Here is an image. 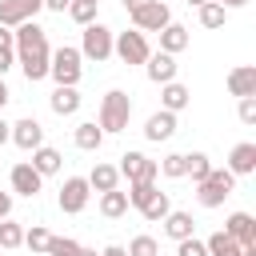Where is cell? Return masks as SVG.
Instances as JSON below:
<instances>
[{"label":"cell","instance_id":"1","mask_svg":"<svg viewBox=\"0 0 256 256\" xmlns=\"http://www.w3.org/2000/svg\"><path fill=\"white\" fill-rule=\"evenodd\" d=\"M12 40H16V64H20L24 80H28V84L44 80V76H48V64H52L48 32H44L36 20H24L20 28H12Z\"/></svg>","mask_w":256,"mask_h":256},{"label":"cell","instance_id":"5","mask_svg":"<svg viewBox=\"0 0 256 256\" xmlns=\"http://www.w3.org/2000/svg\"><path fill=\"white\" fill-rule=\"evenodd\" d=\"M112 36H116V32H112L108 24H100V20L88 24L84 36H80V56H88V60H96V64L108 60V56H112Z\"/></svg>","mask_w":256,"mask_h":256},{"label":"cell","instance_id":"9","mask_svg":"<svg viewBox=\"0 0 256 256\" xmlns=\"http://www.w3.org/2000/svg\"><path fill=\"white\" fill-rule=\"evenodd\" d=\"M164 24H172V12L164 0H148L140 12H132V28L136 32H160Z\"/></svg>","mask_w":256,"mask_h":256},{"label":"cell","instance_id":"12","mask_svg":"<svg viewBox=\"0 0 256 256\" xmlns=\"http://www.w3.org/2000/svg\"><path fill=\"white\" fill-rule=\"evenodd\" d=\"M12 144L24 148V152H36V148L44 144V128H40V120H32V116L16 120V124H12Z\"/></svg>","mask_w":256,"mask_h":256},{"label":"cell","instance_id":"20","mask_svg":"<svg viewBox=\"0 0 256 256\" xmlns=\"http://www.w3.org/2000/svg\"><path fill=\"white\" fill-rule=\"evenodd\" d=\"M188 48V28L184 24H164L160 28V52H168V56H176V52H184Z\"/></svg>","mask_w":256,"mask_h":256},{"label":"cell","instance_id":"36","mask_svg":"<svg viewBox=\"0 0 256 256\" xmlns=\"http://www.w3.org/2000/svg\"><path fill=\"white\" fill-rule=\"evenodd\" d=\"M124 252H128V256H160V244H156L152 236H136Z\"/></svg>","mask_w":256,"mask_h":256},{"label":"cell","instance_id":"15","mask_svg":"<svg viewBox=\"0 0 256 256\" xmlns=\"http://www.w3.org/2000/svg\"><path fill=\"white\" fill-rule=\"evenodd\" d=\"M176 136V116L172 112H152L148 120H144V140H152V144H160V140H172Z\"/></svg>","mask_w":256,"mask_h":256},{"label":"cell","instance_id":"42","mask_svg":"<svg viewBox=\"0 0 256 256\" xmlns=\"http://www.w3.org/2000/svg\"><path fill=\"white\" fill-rule=\"evenodd\" d=\"M8 140H12V124H8V120H4V116H0V148H4V144H8Z\"/></svg>","mask_w":256,"mask_h":256},{"label":"cell","instance_id":"18","mask_svg":"<svg viewBox=\"0 0 256 256\" xmlns=\"http://www.w3.org/2000/svg\"><path fill=\"white\" fill-rule=\"evenodd\" d=\"M160 224H164V236H172L176 244L188 240V236H196V220H192V212H168Z\"/></svg>","mask_w":256,"mask_h":256},{"label":"cell","instance_id":"49","mask_svg":"<svg viewBox=\"0 0 256 256\" xmlns=\"http://www.w3.org/2000/svg\"><path fill=\"white\" fill-rule=\"evenodd\" d=\"M92 4H100V0H92Z\"/></svg>","mask_w":256,"mask_h":256},{"label":"cell","instance_id":"35","mask_svg":"<svg viewBox=\"0 0 256 256\" xmlns=\"http://www.w3.org/2000/svg\"><path fill=\"white\" fill-rule=\"evenodd\" d=\"M156 168H160L168 180H180V176H184V152H168L164 160H156Z\"/></svg>","mask_w":256,"mask_h":256},{"label":"cell","instance_id":"10","mask_svg":"<svg viewBox=\"0 0 256 256\" xmlns=\"http://www.w3.org/2000/svg\"><path fill=\"white\" fill-rule=\"evenodd\" d=\"M44 0H0V28H20L24 20H36Z\"/></svg>","mask_w":256,"mask_h":256},{"label":"cell","instance_id":"24","mask_svg":"<svg viewBox=\"0 0 256 256\" xmlns=\"http://www.w3.org/2000/svg\"><path fill=\"white\" fill-rule=\"evenodd\" d=\"M48 108H52L56 116H76V108H80V92H76V88H56V92L48 96Z\"/></svg>","mask_w":256,"mask_h":256},{"label":"cell","instance_id":"45","mask_svg":"<svg viewBox=\"0 0 256 256\" xmlns=\"http://www.w3.org/2000/svg\"><path fill=\"white\" fill-rule=\"evenodd\" d=\"M216 4H220V8H224V12H228V8H244V4H248V0H216Z\"/></svg>","mask_w":256,"mask_h":256},{"label":"cell","instance_id":"43","mask_svg":"<svg viewBox=\"0 0 256 256\" xmlns=\"http://www.w3.org/2000/svg\"><path fill=\"white\" fill-rule=\"evenodd\" d=\"M144 4H148V0H124V12H128V16H132V12H140V8H144Z\"/></svg>","mask_w":256,"mask_h":256},{"label":"cell","instance_id":"38","mask_svg":"<svg viewBox=\"0 0 256 256\" xmlns=\"http://www.w3.org/2000/svg\"><path fill=\"white\" fill-rule=\"evenodd\" d=\"M176 256H208V248H204V240L188 236V240H180V244H176Z\"/></svg>","mask_w":256,"mask_h":256},{"label":"cell","instance_id":"19","mask_svg":"<svg viewBox=\"0 0 256 256\" xmlns=\"http://www.w3.org/2000/svg\"><path fill=\"white\" fill-rule=\"evenodd\" d=\"M84 180H88V188H92V192H100V196H104V192H112V188H120V172H116V164H96Z\"/></svg>","mask_w":256,"mask_h":256},{"label":"cell","instance_id":"29","mask_svg":"<svg viewBox=\"0 0 256 256\" xmlns=\"http://www.w3.org/2000/svg\"><path fill=\"white\" fill-rule=\"evenodd\" d=\"M96 8H100V4H92V0H72V4H68V16H72L80 28H88V24H96Z\"/></svg>","mask_w":256,"mask_h":256},{"label":"cell","instance_id":"26","mask_svg":"<svg viewBox=\"0 0 256 256\" xmlns=\"http://www.w3.org/2000/svg\"><path fill=\"white\" fill-rule=\"evenodd\" d=\"M100 212H104L108 220H120V216L128 212V192H120V188L104 192V196H100Z\"/></svg>","mask_w":256,"mask_h":256},{"label":"cell","instance_id":"31","mask_svg":"<svg viewBox=\"0 0 256 256\" xmlns=\"http://www.w3.org/2000/svg\"><path fill=\"white\" fill-rule=\"evenodd\" d=\"M24 244L36 252V256H48V244H52V232L48 228H40V224H32L28 232H24Z\"/></svg>","mask_w":256,"mask_h":256},{"label":"cell","instance_id":"8","mask_svg":"<svg viewBox=\"0 0 256 256\" xmlns=\"http://www.w3.org/2000/svg\"><path fill=\"white\" fill-rule=\"evenodd\" d=\"M88 196H92L88 180H84V176H68V180L60 184V212H68V216L84 212V208H88Z\"/></svg>","mask_w":256,"mask_h":256},{"label":"cell","instance_id":"16","mask_svg":"<svg viewBox=\"0 0 256 256\" xmlns=\"http://www.w3.org/2000/svg\"><path fill=\"white\" fill-rule=\"evenodd\" d=\"M228 92L240 96V100L256 96V64H240V68H232V72H228Z\"/></svg>","mask_w":256,"mask_h":256},{"label":"cell","instance_id":"28","mask_svg":"<svg viewBox=\"0 0 256 256\" xmlns=\"http://www.w3.org/2000/svg\"><path fill=\"white\" fill-rule=\"evenodd\" d=\"M24 244V228L8 216V220H0V252H8V248H20Z\"/></svg>","mask_w":256,"mask_h":256},{"label":"cell","instance_id":"37","mask_svg":"<svg viewBox=\"0 0 256 256\" xmlns=\"http://www.w3.org/2000/svg\"><path fill=\"white\" fill-rule=\"evenodd\" d=\"M76 252H80V244L72 236H52V244H48V256H76Z\"/></svg>","mask_w":256,"mask_h":256},{"label":"cell","instance_id":"33","mask_svg":"<svg viewBox=\"0 0 256 256\" xmlns=\"http://www.w3.org/2000/svg\"><path fill=\"white\" fill-rule=\"evenodd\" d=\"M156 192H160L156 180H148V184H128V208H144Z\"/></svg>","mask_w":256,"mask_h":256},{"label":"cell","instance_id":"7","mask_svg":"<svg viewBox=\"0 0 256 256\" xmlns=\"http://www.w3.org/2000/svg\"><path fill=\"white\" fill-rule=\"evenodd\" d=\"M128 184H148V180H156L160 176V168H156V160H148L144 152H124L120 156V168H116Z\"/></svg>","mask_w":256,"mask_h":256},{"label":"cell","instance_id":"13","mask_svg":"<svg viewBox=\"0 0 256 256\" xmlns=\"http://www.w3.org/2000/svg\"><path fill=\"white\" fill-rule=\"evenodd\" d=\"M224 232H228L240 248H248V244H256V216H252V212H232V216L224 220Z\"/></svg>","mask_w":256,"mask_h":256},{"label":"cell","instance_id":"25","mask_svg":"<svg viewBox=\"0 0 256 256\" xmlns=\"http://www.w3.org/2000/svg\"><path fill=\"white\" fill-rule=\"evenodd\" d=\"M204 248H208V256H244V248L220 228V232H212L208 240H204Z\"/></svg>","mask_w":256,"mask_h":256},{"label":"cell","instance_id":"6","mask_svg":"<svg viewBox=\"0 0 256 256\" xmlns=\"http://www.w3.org/2000/svg\"><path fill=\"white\" fill-rule=\"evenodd\" d=\"M112 56H120L124 64H144L148 56H152V48H148V40H144V32H116L112 36Z\"/></svg>","mask_w":256,"mask_h":256},{"label":"cell","instance_id":"2","mask_svg":"<svg viewBox=\"0 0 256 256\" xmlns=\"http://www.w3.org/2000/svg\"><path fill=\"white\" fill-rule=\"evenodd\" d=\"M128 120H132V96L120 92V88L104 92V100H100V120H96L100 132H104V136H108V132H124Z\"/></svg>","mask_w":256,"mask_h":256},{"label":"cell","instance_id":"4","mask_svg":"<svg viewBox=\"0 0 256 256\" xmlns=\"http://www.w3.org/2000/svg\"><path fill=\"white\" fill-rule=\"evenodd\" d=\"M232 188H236V176H232L228 168H216V164H212V172L196 184V200H200L204 208H220V204L232 196Z\"/></svg>","mask_w":256,"mask_h":256},{"label":"cell","instance_id":"21","mask_svg":"<svg viewBox=\"0 0 256 256\" xmlns=\"http://www.w3.org/2000/svg\"><path fill=\"white\" fill-rule=\"evenodd\" d=\"M188 100H192V92L180 84V80H172V84H160V104H164V112H180V108H188Z\"/></svg>","mask_w":256,"mask_h":256},{"label":"cell","instance_id":"22","mask_svg":"<svg viewBox=\"0 0 256 256\" xmlns=\"http://www.w3.org/2000/svg\"><path fill=\"white\" fill-rule=\"evenodd\" d=\"M28 164H32L40 176H56V172H60V164H64V156H60L52 144H40V148L32 152V160H28Z\"/></svg>","mask_w":256,"mask_h":256},{"label":"cell","instance_id":"23","mask_svg":"<svg viewBox=\"0 0 256 256\" xmlns=\"http://www.w3.org/2000/svg\"><path fill=\"white\" fill-rule=\"evenodd\" d=\"M72 140H76V148H80V152H96V148L104 144V132H100V124H96V120H84V124H76Z\"/></svg>","mask_w":256,"mask_h":256},{"label":"cell","instance_id":"30","mask_svg":"<svg viewBox=\"0 0 256 256\" xmlns=\"http://www.w3.org/2000/svg\"><path fill=\"white\" fill-rule=\"evenodd\" d=\"M168 212H172V204H168V192H156V196H152V200L140 208V216H144V220H152V224H156V220H164Z\"/></svg>","mask_w":256,"mask_h":256},{"label":"cell","instance_id":"44","mask_svg":"<svg viewBox=\"0 0 256 256\" xmlns=\"http://www.w3.org/2000/svg\"><path fill=\"white\" fill-rule=\"evenodd\" d=\"M100 256H128V252H124V248H120V244H108V248H104V252H100Z\"/></svg>","mask_w":256,"mask_h":256},{"label":"cell","instance_id":"34","mask_svg":"<svg viewBox=\"0 0 256 256\" xmlns=\"http://www.w3.org/2000/svg\"><path fill=\"white\" fill-rule=\"evenodd\" d=\"M224 16H228V12H224L216 0L200 4V24H204V28H224Z\"/></svg>","mask_w":256,"mask_h":256},{"label":"cell","instance_id":"46","mask_svg":"<svg viewBox=\"0 0 256 256\" xmlns=\"http://www.w3.org/2000/svg\"><path fill=\"white\" fill-rule=\"evenodd\" d=\"M8 100H12V92H8V84H4V80H0V108H4V104H8Z\"/></svg>","mask_w":256,"mask_h":256},{"label":"cell","instance_id":"32","mask_svg":"<svg viewBox=\"0 0 256 256\" xmlns=\"http://www.w3.org/2000/svg\"><path fill=\"white\" fill-rule=\"evenodd\" d=\"M12 64H16V40H12V28H0V80Z\"/></svg>","mask_w":256,"mask_h":256},{"label":"cell","instance_id":"40","mask_svg":"<svg viewBox=\"0 0 256 256\" xmlns=\"http://www.w3.org/2000/svg\"><path fill=\"white\" fill-rule=\"evenodd\" d=\"M12 216V192H0V220Z\"/></svg>","mask_w":256,"mask_h":256},{"label":"cell","instance_id":"39","mask_svg":"<svg viewBox=\"0 0 256 256\" xmlns=\"http://www.w3.org/2000/svg\"><path fill=\"white\" fill-rule=\"evenodd\" d=\"M236 116H240V124H256V96H248V100H240V108H236Z\"/></svg>","mask_w":256,"mask_h":256},{"label":"cell","instance_id":"48","mask_svg":"<svg viewBox=\"0 0 256 256\" xmlns=\"http://www.w3.org/2000/svg\"><path fill=\"white\" fill-rule=\"evenodd\" d=\"M76 256H96V252H92V248H80V252H76Z\"/></svg>","mask_w":256,"mask_h":256},{"label":"cell","instance_id":"17","mask_svg":"<svg viewBox=\"0 0 256 256\" xmlns=\"http://www.w3.org/2000/svg\"><path fill=\"white\" fill-rule=\"evenodd\" d=\"M228 172L232 176H252L256 172V144L252 140H244V144H236L228 152Z\"/></svg>","mask_w":256,"mask_h":256},{"label":"cell","instance_id":"47","mask_svg":"<svg viewBox=\"0 0 256 256\" xmlns=\"http://www.w3.org/2000/svg\"><path fill=\"white\" fill-rule=\"evenodd\" d=\"M184 4H188V8H200V4H208V0H184Z\"/></svg>","mask_w":256,"mask_h":256},{"label":"cell","instance_id":"27","mask_svg":"<svg viewBox=\"0 0 256 256\" xmlns=\"http://www.w3.org/2000/svg\"><path fill=\"white\" fill-rule=\"evenodd\" d=\"M212 172V160L204 152H184V176H192V184H200Z\"/></svg>","mask_w":256,"mask_h":256},{"label":"cell","instance_id":"41","mask_svg":"<svg viewBox=\"0 0 256 256\" xmlns=\"http://www.w3.org/2000/svg\"><path fill=\"white\" fill-rule=\"evenodd\" d=\"M68 4H72V0H44L48 12H68Z\"/></svg>","mask_w":256,"mask_h":256},{"label":"cell","instance_id":"3","mask_svg":"<svg viewBox=\"0 0 256 256\" xmlns=\"http://www.w3.org/2000/svg\"><path fill=\"white\" fill-rule=\"evenodd\" d=\"M80 60H84V56H80V48H72V44H64V48L52 52L48 76L56 80V88H76V84H80V72H84Z\"/></svg>","mask_w":256,"mask_h":256},{"label":"cell","instance_id":"14","mask_svg":"<svg viewBox=\"0 0 256 256\" xmlns=\"http://www.w3.org/2000/svg\"><path fill=\"white\" fill-rule=\"evenodd\" d=\"M144 68H148V80L152 84H172L176 80V56H168V52H152L148 60H144Z\"/></svg>","mask_w":256,"mask_h":256},{"label":"cell","instance_id":"11","mask_svg":"<svg viewBox=\"0 0 256 256\" xmlns=\"http://www.w3.org/2000/svg\"><path fill=\"white\" fill-rule=\"evenodd\" d=\"M8 180H12V192H20V196H28V200H32V196L44 188V176H40V172H36L28 160L12 164V176H8Z\"/></svg>","mask_w":256,"mask_h":256}]
</instances>
